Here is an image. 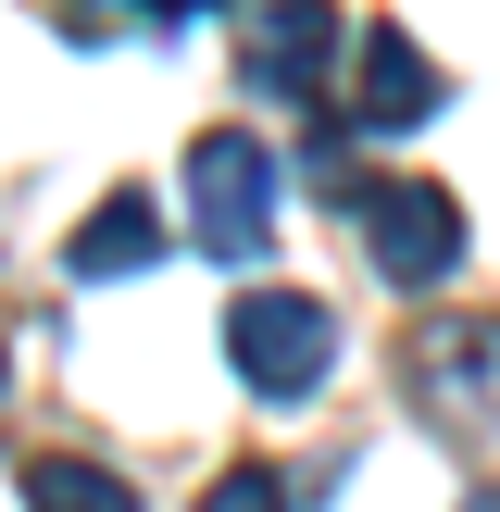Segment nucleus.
Returning <instances> with one entry per match:
<instances>
[{
  "label": "nucleus",
  "instance_id": "nucleus-7",
  "mask_svg": "<svg viewBox=\"0 0 500 512\" xmlns=\"http://www.w3.org/2000/svg\"><path fill=\"white\" fill-rule=\"evenodd\" d=\"M25 512H138V488H125L113 463H75V450H38V463H25Z\"/></svg>",
  "mask_w": 500,
  "mask_h": 512
},
{
  "label": "nucleus",
  "instance_id": "nucleus-10",
  "mask_svg": "<svg viewBox=\"0 0 500 512\" xmlns=\"http://www.w3.org/2000/svg\"><path fill=\"white\" fill-rule=\"evenodd\" d=\"M475 512H500V500H475Z\"/></svg>",
  "mask_w": 500,
  "mask_h": 512
},
{
  "label": "nucleus",
  "instance_id": "nucleus-6",
  "mask_svg": "<svg viewBox=\"0 0 500 512\" xmlns=\"http://www.w3.org/2000/svg\"><path fill=\"white\" fill-rule=\"evenodd\" d=\"M63 263H75V275H138V263H163V200H150V188H113V200L63 238Z\"/></svg>",
  "mask_w": 500,
  "mask_h": 512
},
{
  "label": "nucleus",
  "instance_id": "nucleus-4",
  "mask_svg": "<svg viewBox=\"0 0 500 512\" xmlns=\"http://www.w3.org/2000/svg\"><path fill=\"white\" fill-rule=\"evenodd\" d=\"M338 38H350V25H338V0H263V13H250V88H263V100H313L325 88V63H338Z\"/></svg>",
  "mask_w": 500,
  "mask_h": 512
},
{
  "label": "nucleus",
  "instance_id": "nucleus-8",
  "mask_svg": "<svg viewBox=\"0 0 500 512\" xmlns=\"http://www.w3.org/2000/svg\"><path fill=\"white\" fill-rule=\"evenodd\" d=\"M413 363L438 375V400H500V325H438Z\"/></svg>",
  "mask_w": 500,
  "mask_h": 512
},
{
  "label": "nucleus",
  "instance_id": "nucleus-2",
  "mask_svg": "<svg viewBox=\"0 0 500 512\" xmlns=\"http://www.w3.org/2000/svg\"><path fill=\"white\" fill-rule=\"evenodd\" d=\"M225 350H238V375L263 400H313L325 363H338V313L300 300V288H250L238 313H225Z\"/></svg>",
  "mask_w": 500,
  "mask_h": 512
},
{
  "label": "nucleus",
  "instance_id": "nucleus-1",
  "mask_svg": "<svg viewBox=\"0 0 500 512\" xmlns=\"http://www.w3.org/2000/svg\"><path fill=\"white\" fill-rule=\"evenodd\" d=\"M350 225H363L375 275L388 288H425V275L463 263V213H450V188H425V175H350Z\"/></svg>",
  "mask_w": 500,
  "mask_h": 512
},
{
  "label": "nucleus",
  "instance_id": "nucleus-3",
  "mask_svg": "<svg viewBox=\"0 0 500 512\" xmlns=\"http://www.w3.org/2000/svg\"><path fill=\"white\" fill-rule=\"evenodd\" d=\"M188 188H200V250H213V263H250L263 225H275V150L263 138H200Z\"/></svg>",
  "mask_w": 500,
  "mask_h": 512
},
{
  "label": "nucleus",
  "instance_id": "nucleus-9",
  "mask_svg": "<svg viewBox=\"0 0 500 512\" xmlns=\"http://www.w3.org/2000/svg\"><path fill=\"white\" fill-rule=\"evenodd\" d=\"M200 512H288V488H275V475H263V463H238V475H225V488H213V500H200Z\"/></svg>",
  "mask_w": 500,
  "mask_h": 512
},
{
  "label": "nucleus",
  "instance_id": "nucleus-5",
  "mask_svg": "<svg viewBox=\"0 0 500 512\" xmlns=\"http://www.w3.org/2000/svg\"><path fill=\"white\" fill-rule=\"evenodd\" d=\"M425 113H438V63H425L400 25H375L363 38V88H350V125L388 138V125H425Z\"/></svg>",
  "mask_w": 500,
  "mask_h": 512
}]
</instances>
